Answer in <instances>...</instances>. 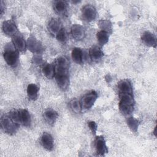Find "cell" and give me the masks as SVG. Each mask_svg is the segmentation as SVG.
I'll list each match as a JSON object with an SVG mask.
<instances>
[{
    "mask_svg": "<svg viewBox=\"0 0 157 157\" xmlns=\"http://www.w3.org/2000/svg\"><path fill=\"white\" fill-rule=\"evenodd\" d=\"M54 67L57 85L64 91L69 85V62L65 56H60L56 59Z\"/></svg>",
    "mask_w": 157,
    "mask_h": 157,
    "instance_id": "obj_1",
    "label": "cell"
},
{
    "mask_svg": "<svg viewBox=\"0 0 157 157\" xmlns=\"http://www.w3.org/2000/svg\"><path fill=\"white\" fill-rule=\"evenodd\" d=\"M119 94V109L124 115H131L134 109L135 101L133 93H118Z\"/></svg>",
    "mask_w": 157,
    "mask_h": 157,
    "instance_id": "obj_2",
    "label": "cell"
},
{
    "mask_svg": "<svg viewBox=\"0 0 157 157\" xmlns=\"http://www.w3.org/2000/svg\"><path fill=\"white\" fill-rule=\"evenodd\" d=\"M3 56L4 60L9 66L15 67L17 64L18 60V51L17 50L12 42L6 45Z\"/></svg>",
    "mask_w": 157,
    "mask_h": 157,
    "instance_id": "obj_3",
    "label": "cell"
},
{
    "mask_svg": "<svg viewBox=\"0 0 157 157\" xmlns=\"http://www.w3.org/2000/svg\"><path fill=\"white\" fill-rule=\"evenodd\" d=\"M1 126L3 131L9 135L15 134L20 126V125L12 118L9 113L4 115L1 117Z\"/></svg>",
    "mask_w": 157,
    "mask_h": 157,
    "instance_id": "obj_4",
    "label": "cell"
},
{
    "mask_svg": "<svg viewBox=\"0 0 157 157\" xmlns=\"http://www.w3.org/2000/svg\"><path fill=\"white\" fill-rule=\"evenodd\" d=\"M26 44L28 50L34 54L39 55L44 51L42 44L33 36H31L28 39Z\"/></svg>",
    "mask_w": 157,
    "mask_h": 157,
    "instance_id": "obj_5",
    "label": "cell"
},
{
    "mask_svg": "<svg viewBox=\"0 0 157 157\" xmlns=\"http://www.w3.org/2000/svg\"><path fill=\"white\" fill-rule=\"evenodd\" d=\"M97 98H98V94L94 90H91L88 93H86L83 96L81 101V104H82V108H84L86 110L90 109L94 105Z\"/></svg>",
    "mask_w": 157,
    "mask_h": 157,
    "instance_id": "obj_6",
    "label": "cell"
},
{
    "mask_svg": "<svg viewBox=\"0 0 157 157\" xmlns=\"http://www.w3.org/2000/svg\"><path fill=\"white\" fill-rule=\"evenodd\" d=\"M82 16L84 20L90 22L96 19L97 11L96 8L91 5H86L82 9Z\"/></svg>",
    "mask_w": 157,
    "mask_h": 157,
    "instance_id": "obj_7",
    "label": "cell"
},
{
    "mask_svg": "<svg viewBox=\"0 0 157 157\" xmlns=\"http://www.w3.org/2000/svg\"><path fill=\"white\" fill-rule=\"evenodd\" d=\"M94 146L96 153L99 156H104L108 152L105 140L102 136H100L96 137L94 140Z\"/></svg>",
    "mask_w": 157,
    "mask_h": 157,
    "instance_id": "obj_8",
    "label": "cell"
},
{
    "mask_svg": "<svg viewBox=\"0 0 157 157\" xmlns=\"http://www.w3.org/2000/svg\"><path fill=\"white\" fill-rule=\"evenodd\" d=\"M2 30L6 35L12 37L16 36V34L18 32V29L15 23L13 21L11 20L4 21L3 22Z\"/></svg>",
    "mask_w": 157,
    "mask_h": 157,
    "instance_id": "obj_9",
    "label": "cell"
},
{
    "mask_svg": "<svg viewBox=\"0 0 157 157\" xmlns=\"http://www.w3.org/2000/svg\"><path fill=\"white\" fill-rule=\"evenodd\" d=\"M142 41L147 46L153 48L156 47V36L150 31H144L141 36Z\"/></svg>",
    "mask_w": 157,
    "mask_h": 157,
    "instance_id": "obj_10",
    "label": "cell"
},
{
    "mask_svg": "<svg viewBox=\"0 0 157 157\" xmlns=\"http://www.w3.org/2000/svg\"><path fill=\"white\" fill-rule=\"evenodd\" d=\"M71 33L72 37L76 40H81L85 36L84 28L78 24H74L72 26Z\"/></svg>",
    "mask_w": 157,
    "mask_h": 157,
    "instance_id": "obj_11",
    "label": "cell"
},
{
    "mask_svg": "<svg viewBox=\"0 0 157 157\" xmlns=\"http://www.w3.org/2000/svg\"><path fill=\"white\" fill-rule=\"evenodd\" d=\"M40 143L42 147L48 151H52L54 147L52 136L48 132H44L40 137Z\"/></svg>",
    "mask_w": 157,
    "mask_h": 157,
    "instance_id": "obj_12",
    "label": "cell"
},
{
    "mask_svg": "<svg viewBox=\"0 0 157 157\" xmlns=\"http://www.w3.org/2000/svg\"><path fill=\"white\" fill-rule=\"evenodd\" d=\"M18 110V118L20 124L25 126L29 127L31 124V118L29 112L25 109H19Z\"/></svg>",
    "mask_w": 157,
    "mask_h": 157,
    "instance_id": "obj_13",
    "label": "cell"
},
{
    "mask_svg": "<svg viewBox=\"0 0 157 157\" xmlns=\"http://www.w3.org/2000/svg\"><path fill=\"white\" fill-rule=\"evenodd\" d=\"M47 28L50 34L56 36V34L63 28L61 21L56 18H52L48 21Z\"/></svg>",
    "mask_w": 157,
    "mask_h": 157,
    "instance_id": "obj_14",
    "label": "cell"
},
{
    "mask_svg": "<svg viewBox=\"0 0 157 157\" xmlns=\"http://www.w3.org/2000/svg\"><path fill=\"white\" fill-rule=\"evenodd\" d=\"M71 56L73 61L78 64H82L86 59L84 52L81 48L78 47L73 48L71 53Z\"/></svg>",
    "mask_w": 157,
    "mask_h": 157,
    "instance_id": "obj_15",
    "label": "cell"
},
{
    "mask_svg": "<svg viewBox=\"0 0 157 157\" xmlns=\"http://www.w3.org/2000/svg\"><path fill=\"white\" fill-rule=\"evenodd\" d=\"M44 117L48 124L53 125L56 122V120L58 117V113L54 109H48L44 112Z\"/></svg>",
    "mask_w": 157,
    "mask_h": 157,
    "instance_id": "obj_16",
    "label": "cell"
},
{
    "mask_svg": "<svg viewBox=\"0 0 157 157\" xmlns=\"http://www.w3.org/2000/svg\"><path fill=\"white\" fill-rule=\"evenodd\" d=\"M118 93H133L132 84L131 82L127 79L121 80L118 83Z\"/></svg>",
    "mask_w": 157,
    "mask_h": 157,
    "instance_id": "obj_17",
    "label": "cell"
},
{
    "mask_svg": "<svg viewBox=\"0 0 157 157\" xmlns=\"http://www.w3.org/2000/svg\"><path fill=\"white\" fill-rule=\"evenodd\" d=\"M12 42L18 52H23L25 51L27 47V44L25 39L20 36L16 35L12 37Z\"/></svg>",
    "mask_w": 157,
    "mask_h": 157,
    "instance_id": "obj_18",
    "label": "cell"
},
{
    "mask_svg": "<svg viewBox=\"0 0 157 157\" xmlns=\"http://www.w3.org/2000/svg\"><path fill=\"white\" fill-rule=\"evenodd\" d=\"M89 56L93 61H97L102 58L104 52L99 47L94 45L90 48Z\"/></svg>",
    "mask_w": 157,
    "mask_h": 157,
    "instance_id": "obj_19",
    "label": "cell"
},
{
    "mask_svg": "<svg viewBox=\"0 0 157 157\" xmlns=\"http://www.w3.org/2000/svg\"><path fill=\"white\" fill-rule=\"evenodd\" d=\"M53 9L58 14L64 15L67 11V3L65 1H55L53 2Z\"/></svg>",
    "mask_w": 157,
    "mask_h": 157,
    "instance_id": "obj_20",
    "label": "cell"
},
{
    "mask_svg": "<svg viewBox=\"0 0 157 157\" xmlns=\"http://www.w3.org/2000/svg\"><path fill=\"white\" fill-rule=\"evenodd\" d=\"M39 88L38 86L34 83L29 84L27 87V95L29 99L35 100L37 98Z\"/></svg>",
    "mask_w": 157,
    "mask_h": 157,
    "instance_id": "obj_21",
    "label": "cell"
},
{
    "mask_svg": "<svg viewBox=\"0 0 157 157\" xmlns=\"http://www.w3.org/2000/svg\"><path fill=\"white\" fill-rule=\"evenodd\" d=\"M43 73L48 79H52L55 77V67L52 64H46L43 67Z\"/></svg>",
    "mask_w": 157,
    "mask_h": 157,
    "instance_id": "obj_22",
    "label": "cell"
},
{
    "mask_svg": "<svg viewBox=\"0 0 157 157\" xmlns=\"http://www.w3.org/2000/svg\"><path fill=\"white\" fill-rule=\"evenodd\" d=\"M69 106L72 112L76 114L80 113L82 112V106L81 102L77 99H72L69 103Z\"/></svg>",
    "mask_w": 157,
    "mask_h": 157,
    "instance_id": "obj_23",
    "label": "cell"
},
{
    "mask_svg": "<svg viewBox=\"0 0 157 157\" xmlns=\"http://www.w3.org/2000/svg\"><path fill=\"white\" fill-rule=\"evenodd\" d=\"M127 124L129 128L134 132L136 133L138 131V128L139 126V121L133 117H129L126 120Z\"/></svg>",
    "mask_w": 157,
    "mask_h": 157,
    "instance_id": "obj_24",
    "label": "cell"
},
{
    "mask_svg": "<svg viewBox=\"0 0 157 157\" xmlns=\"http://www.w3.org/2000/svg\"><path fill=\"white\" fill-rule=\"evenodd\" d=\"M96 37L99 44L102 46L108 42L109 39V35L108 33L104 31L101 30L97 33Z\"/></svg>",
    "mask_w": 157,
    "mask_h": 157,
    "instance_id": "obj_25",
    "label": "cell"
},
{
    "mask_svg": "<svg viewBox=\"0 0 157 157\" xmlns=\"http://www.w3.org/2000/svg\"><path fill=\"white\" fill-rule=\"evenodd\" d=\"M99 24L102 31H104L108 33L109 31H112V25L109 21L101 20L99 21Z\"/></svg>",
    "mask_w": 157,
    "mask_h": 157,
    "instance_id": "obj_26",
    "label": "cell"
},
{
    "mask_svg": "<svg viewBox=\"0 0 157 157\" xmlns=\"http://www.w3.org/2000/svg\"><path fill=\"white\" fill-rule=\"evenodd\" d=\"M56 39L61 42H64L66 40V33L64 29L62 28L55 36Z\"/></svg>",
    "mask_w": 157,
    "mask_h": 157,
    "instance_id": "obj_27",
    "label": "cell"
},
{
    "mask_svg": "<svg viewBox=\"0 0 157 157\" xmlns=\"http://www.w3.org/2000/svg\"><path fill=\"white\" fill-rule=\"evenodd\" d=\"M88 126L90 129L91 130V131L92 132V133L95 134L96 133L97 129H98V125L96 123V122H94L93 121H90L88 122Z\"/></svg>",
    "mask_w": 157,
    "mask_h": 157,
    "instance_id": "obj_28",
    "label": "cell"
},
{
    "mask_svg": "<svg viewBox=\"0 0 157 157\" xmlns=\"http://www.w3.org/2000/svg\"><path fill=\"white\" fill-rule=\"evenodd\" d=\"M4 2L2 1H1V4H0V10H1V15H2V13L4 12Z\"/></svg>",
    "mask_w": 157,
    "mask_h": 157,
    "instance_id": "obj_29",
    "label": "cell"
}]
</instances>
